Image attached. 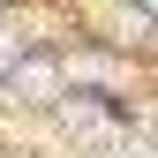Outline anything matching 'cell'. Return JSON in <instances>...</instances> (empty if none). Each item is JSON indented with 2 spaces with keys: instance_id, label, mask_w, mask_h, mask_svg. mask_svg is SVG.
Masks as SVG:
<instances>
[{
  "instance_id": "obj_1",
  "label": "cell",
  "mask_w": 158,
  "mask_h": 158,
  "mask_svg": "<svg viewBox=\"0 0 158 158\" xmlns=\"http://www.w3.org/2000/svg\"><path fill=\"white\" fill-rule=\"evenodd\" d=\"M0 68H15V30H0Z\"/></svg>"
},
{
  "instance_id": "obj_2",
  "label": "cell",
  "mask_w": 158,
  "mask_h": 158,
  "mask_svg": "<svg viewBox=\"0 0 158 158\" xmlns=\"http://www.w3.org/2000/svg\"><path fill=\"white\" fill-rule=\"evenodd\" d=\"M151 8H158V0H151Z\"/></svg>"
}]
</instances>
